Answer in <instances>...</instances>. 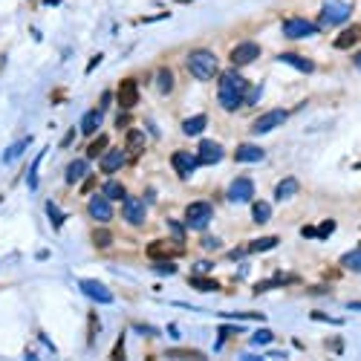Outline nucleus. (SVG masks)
<instances>
[{
	"label": "nucleus",
	"mask_w": 361,
	"mask_h": 361,
	"mask_svg": "<svg viewBox=\"0 0 361 361\" xmlns=\"http://www.w3.org/2000/svg\"><path fill=\"white\" fill-rule=\"evenodd\" d=\"M246 90H249V84L243 81V75H237V72H222L220 75V93H217V98H220L222 110H228V113H234L237 107L243 104V95Z\"/></svg>",
	"instance_id": "nucleus-1"
},
{
	"label": "nucleus",
	"mask_w": 361,
	"mask_h": 361,
	"mask_svg": "<svg viewBox=\"0 0 361 361\" xmlns=\"http://www.w3.org/2000/svg\"><path fill=\"white\" fill-rule=\"evenodd\" d=\"M185 67H188V72H191L194 78H199V81H208V78H214V75L220 72L217 55L208 52V49H194V52L188 55Z\"/></svg>",
	"instance_id": "nucleus-2"
},
{
	"label": "nucleus",
	"mask_w": 361,
	"mask_h": 361,
	"mask_svg": "<svg viewBox=\"0 0 361 361\" xmlns=\"http://www.w3.org/2000/svg\"><path fill=\"white\" fill-rule=\"evenodd\" d=\"M349 15H352V3L349 0H324V6H321V26H341L349 21Z\"/></svg>",
	"instance_id": "nucleus-3"
},
{
	"label": "nucleus",
	"mask_w": 361,
	"mask_h": 361,
	"mask_svg": "<svg viewBox=\"0 0 361 361\" xmlns=\"http://www.w3.org/2000/svg\"><path fill=\"white\" fill-rule=\"evenodd\" d=\"M211 214H214L211 202L197 199V202H191V205L185 208V225H188V228H205L208 220H211Z\"/></svg>",
	"instance_id": "nucleus-4"
},
{
	"label": "nucleus",
	"mask_w": 361,
	"mask_h": 361,
	"mask_svg": "<svg viewBox=\"0 0 361 361\" xmlns=\"http://www.w3.org/2000/svg\"><path fill=\"white\" fill-rule=\"evenodd\" d=\"M179 255H185L182 240H153L148 246V257H153V260H168V257H179Z\"/></svg>",
	"instance_id": "nucleus-5"
},
{
	"label": "nucleus",
	"mask_w": 361,
	"mask_h": 361,
	"mask_svg": "<svg viewBox=\"0 0 361 361\" xmlns=\"http://www.w3.org/2000/svg\"><path fill=\"white\" fill-rule=\"evenodd\" d=\"M116 101L122 110H133V107L139 104V84L133 81V78H125L116 90Z\"/></svg>",
	"instance_id": "nucleus-6"
},
{
	"label": "nucleus",
	"mask_w": 361,
	"mask_h": 361,
	"mask_svg": "<svg viewBox=\"0 0 361 361\" xmlns=\"http://www.w3.org/2000/svg\"><path fill=\"white\" fill-rule=\"evenodd\" d=\"M318 32V26L309 24V21H303V18H286L283 21V35L292 38V41H298V38H309Z\"/></svg>",
	"instance_id": "nucleus-7"
},
{
	"label": "nucleus",
	"mask_w": 361,
	"mask_h": 361,
	"mask_svg": "<svg viewBox=\"0 0 361 361\" xmlns=\"http://www.w3.org/2000/svg\"><path fill=\"white\" fill-rule=\"evenodd\" d=\"M286 110H269V113H263V116L255 118V125H252V133H269V130H275L278 125H283L286 122Z\"/></svg>",
	"instance_id": "nucleus-8"
},
{
	"label": "nucleus",
	"mask_w": 361,
	"mask_h": 361,
	"mask_svg": "<svg viewBox=\"0 0 361 361\" xmlns=\"http://www.w3.org/2000/svg\"><path fill=\"white\" fill-rule=\"evenodd\" d=\"M260 55V47H257L255 41H243V44H237L231 49V64L234 67H246V64H252V61Z\"/></svg>",
	"instance_id": "nucleus-9"
},
{
	"label": "nucleus",
	"mask_w": 361,
	"mask_h": 361,
	"mask_svg": "<svg viewBox=\"0 0 361 361\" xmlns=\"http://www.w3.org/2000/svg\"><path fill=\"white\" fill-rule=\"evenodd\" d=\"M81 292L95 303H113V292L107 289L101 280H81Z\"/></svg>",
	"instance_id": "nucleus-10"
},
{
	"label": "nucleus",
	"mask_w": 361,
	"mask_h": 361,
	"mask_svg": "<svg viewBox=\"0 0 361 361\" xmlns=\"http://www.w3.org/2000/svg\"><path fill=\"white\" fill-rule=\"evenodd\" d=\"M255 197V182L249 179V176H240V179H234L231 185H228V199L231 202H246V199Z\"/></svg>",
	"instance_id": "nucleus-11"
},
{
	"label": "nucleus",
	"mask_w": 361,
	"mask_h": 361,
	"mask_svg": "<svg viewBox=\"0 0 361 361\" xmlns=\"http://www.w3.org/2000/svg\"><path fill=\"white\" fill-rule=\"evenodd\" d=\"M171 162H174V168H176V174L182 176V179H188V176L197 171V165H199V159L194 156V153H188V151H176L174 156H171Z\"/></svg>",
	"instance_id": "nucleus-12"
},
{
	"label": "nucleus",
	"mask_w": 361,
	"mask_h": 361,
	"mask_svg": "<svg viewBox=\"0 0 361 361\" xmlns=\"http://www.w3.org/2000/svg\"><path fill=\"white\" fill-rule=\"evenodd\" d=\"M122 214H125V220L130 222V225H142L145 222V217H148V211H145V202L136 197H125V208H122Z\"/></svg>",
	"instance_id": "nucleus-13"
},
{
	"label": "nucleus",
	"mask_w": 361,
	"mask_h": 361,
	"mask_svg": "<svg viewBox=\"0 0 361 361\" xmlns=\"http://www.w3.org/2000/svg\"><path fill=\"white\" fill-rule=\"evenodd\" d=\"M222 156H225V153H222V148L217 145V142H211V139L199 142V153H197L199 165H217Z\"/></svg>",
	"instance_id": "nucleus-14"
},
{
	"label": "nucleus",
	"mask_w": 361,
	"mask_h": 361,
	"mask_svg": "<svg viewBox=\"0 0 361 361\" xmlns=\"http://www.w3.org/2000/svg\"><path fill=\"white\" fill-rule=\"evenodd\" d=\"M87 208H90V217L98 220V222H107L110 217H113V205H110V199L107 197H93Z\"/></svg>",
	"instance_id": "nucleus-15"
},
{
	"label": "nucleus",
	"mask_w": 361,
	"mask_h": 361,
	"mask_svg": "<svg viewBox=\"0 0 361 361\" xmlns=\"http://www.w3.org/2000/svg\"><path fill=\"white\" fill-rule=\"evenodd\" d=\"M125 165V151H118V148H107L104 156H101V171L104 174H113Z\"/></svg>",
	"instance_id": "nucleus-16"
},
{
	"label": "nucleus",
	"mask_w": 361,
	"mask_h": 361,
	"mask_svg": "<svg viewBox=\"0 0 361 361\" xmlns=\"http://www.w3.org/2000/svg\"><path fill=\"white\" fill-rule=\"evenodd\" d=\"M358 41H361V26L352 24V26H347V29L335 38V49H349V47H355Z\"/></svg>",
	"instance_id": "nucleus-17"
},
{
	"label": "nucleus",
	"mask_w": 361,
	"mask_h": 361,
	"mask_svg": "<svg viewBox=\"0 0 361 361\" xmlns=\"http://www.w3.org/2000/svg\"><path fill=\"white\" fill-rule=\"evenodd\" d=\"M266 153H263V148H257V145H240L237 151H234V159L237 162H260Z\"/></svg>",
	"instance_id": "nucleus-18"
},
{
	"label": "nucleus",
	"mask_w": 361,
	"mask_h": 361,
	"mask_svg": "<svg viewBox=\"0 0 361 361\" xmlns=\"http://www.w3.org/2000/svg\"><path fill=\"white\" fill-rule=\"evenodd\" d=\"M205 128H208V116H205V113L191 116V118H185V122H182V133H185V136H199Z\"/></svg>",
	"instance_id": "nucleus-19"
},
{
	"label": "nucleus",
	"mask_w": 361,
	"mask_h": 361,
	"mask_svg": "<svg viewBox=\"0 0 361 361\" xmlns=\"http://www.w3.org/2000/svg\"><path fill=\"white\" fill-rule=\"evenodd\" d=\"M298 188H301V182L295 179V176H286L283 182H278V188H275V199H289V197H295L298 194Z\"/></svg>",
	"instance_id": "nucleus-20"
},
{
	"label": "nucleus",
	"mask_w": 361,
	"mask_h": 361,
	"mask_svg": "<svg viewBox=\"0 0 361 361\" xmlns=\"http://www.w3.org/2000/svg\"><path fill=\"white\" fill-rule=\"evenodd\" d=\"M280 61L283 64H292L295 70H301V72H315V64L309 58H303V55H295V52H283L280 55Z\"/></svg>",
	"instance_id": "nucleus-21"
},
{
	"label": "nucleus",
	"mask_w": 361,
	"mask_h": 361,
	"mask_svg": "<svg viewBox=\"0 0 361 361\" xmlns=\"http://www.w3.org/2000/svg\"><path fill=\"white\" fill-rule=\"evenodd\" d=\"M101 110H90V113H84V122H81V133L84 136H93L95 130L101 128Z\"/></svg>",
	"instance_id": "nucleus-22"
},
{
	"label": "nucleus",
	"mask_w": 361,
	"mask_h": 361,
	"mask_svg": "<svg viewBox=\"0 0 361 361\" xmlns=\"http://www.w3.org/2000/svg\"><path fill=\"white\" fill-rule=\"evenodd\" d=\"M87 174H90V162H87V159H75V162H70V168H67V182H78V179H84Z\"/></svg>",
	"instance_id": "nucleus-23"
},
{
	"label": "nucleus",
	"mask_w": 361,
	"mask_h": 361,
	"mask_svg": "<svg viewBox=\"0 0 361 361\" xmlns=\"http://www.w3.org/2000/svg\"><path fill=\"white\" fill-rule=\"evenodd\" d=\"M142 148H145V133H142V130H130L128 133V153L130 156H139Z\"/></svg>",
	"instance_id": "nucleus-24"
},
{
	"label": "nucleus",
	"mask_w": 361,
	"mask_h": 361,
	"mask_svg": "<svg viewBox=\"0 0 361 361\" xmlns=\"http://www.w3.org/2000/svg\"><path fill=\"white\" fill-rule=\"evenodd\" d=\"M269 217H272V205L257 199L255 205H252V220H255L257 225H263V222H269Z\"/></svg>",
	"instance_id": "nucleus-25"
},
{
	"label": "nucleus",
	"mask_w": 361,
	"mask_h": 361,
	"mask_svg": "<svg viewBox=\"0 0 361 361\" xmlns=\"http://www.w3.org/2000/svg\"><path fill=\"white\" fill-rule=\"evenodd\" d=\"M107 148H110V139H107V136H95V139L90 142V148H87V156H90V159H98V156H104Z\"/></svg>",
	"instance_id": "nucleus-26"
},
{
	"label": "nucleus",
	"mask_w": 361,
	"mask_h": 361,
	"mask_svg": "<svg viewBox=\"0 0 361 361\" xmlns=\"http://www.w3.org/2000/svg\"><path fill=\"white\" fill-rule=\"evenodd\" d=\"M188 283H191L194 289H199V292H214L217 286H220L214 278H202V275H191V278H188Z\"/></svg>",
	"instance_id": "nucleus-27"
},
{
	"label": "nucleus",
	"mask_w": 361,
	"mask_h": 361,
	"mask_svg": "<svg viewBox=\"0 0 361 361\" xmlns=\"http://www.w3.org/2000/svg\"><path fill=\"white\" fill-rule=\"evenodd\" d=\"M156 87H159V93H162V95H168L171 90H174V75H171L168 67L159 70V75H156Z\"/></svg>",
	"instance_id": "nucleus-28"
},
{
	"label": "nucleus",
	"mask_w": 361,
	"mask_h": 361,
	"mask_svg": "<svg viewBox=\"0 0 361 361\" xmlns=\"http://www.w3.org/2000/svg\"><path fill=\"white\" fill-rule=\"evenodd\" d=\"M168 358H182V361H205L202 352H194V349H168L165 352Z\"/></svg>",
	"instance_id": "nucleus-29"
},
{
	"label": "nucleus",
	"mask_w": 361,
	"mask_h": 361,
	"mask_svg": "<svg viewBox=\"0 0 361 361\" xmlns=\"http://www.w3.org/2000/svg\"><path fill=\"white\" fill-rule=\"evenodd\" d=\"M341 263H344L349 272H361V249H355V252H347V255L341 257Z\"/></svg>",
	"instance_id": "nucleus-30"
},
{
	"label": "nucleus",
	"mask_w": 361,
	"mask_h": 361,
	"mask_svg": "<svg viewBox=\"0 0 361 361\" xmlns=\"http://www.w3.org/2000/svg\"><path fill=\"white\" fill-rule=\"evenodd\" d=\"M275 246H278V237H260V240H255L246 252H255L257 255V252H269V249H275Z\"/></svg>",
	"instance_id": "nucleus-31"
},
{
	"label": "nucleus",
	"mask_w": 361,
	"mask_h": 361,
	"mask_svg": "<svg viewBox=\"0 0 361 361\" xmlns=\"http://www.w3.org/2000/svg\"><path fill=\"white\" fill-rule=\"evenodd\" d=\"M26 145H29V139H18L12 148H9V151L3 153V162H15V159H18V156L26 151Z\"/></svg>",
	"instance_id": "nucleus-32"
},
{
	"label": "nucleus",
	"mask_w": 361,
	"mask_h": 361,
	"mask_svg": "<svg viewBox=\"0 0 361 361\" xmlns=\"http://www.w3.org/2000/svg\"><path fill=\"white\" fill-rule=\"evenodd\" d=\"M104 197L107 199H125V185L122 182H104Z\"/></svg>",
	"instance_id": "nucleus-33"
},
{
	"label": "nucleus",
	"mask_w": 361,
	"mask_h": 361,
	"mask_svg": "<svg viewBox=\"0 0 361 361\" xmlns=\"http://www.w3.org/2000/svg\"><path fill=\"white\" fill-rule=\"evenodd\" d=\"M272 341H275L272 329H257L255 335H252V347H266V344H272Z\"/></svg>",
	"instance_id": "nucleus-34"
},
{
	"label": "nucleus",
	"mask_w": 361,
	"mask_h": 361,
	"mask_svg": "<svg viewBox=\"0 0 361 361\" xmlns=\"http://www.w3.org/2000/svg\"><path fill=\"white\" fill-rule=\"evenodd\" d=\"M110 240H113V234L107 231V228H95L93 231V246H98V249H107Z\"/></svg>",
	"instance_id": "nucleus-35"
},
{
	"label": "nucleus",
	"mask_w": 361,
	"mask_h": 361,
	"mask_svg": "<svg viewBox=\"0 0 361 361\" xmlns=\"http://www.w3.org/2000/svg\"><path fill=\"white\" fill-rule=\"evenodd\" d=\"M47 214H49V220H52V228L61 231V225H64V214L55 208V202H47Z\"/></svg>",
	"instance_id": "nucleus-36"
},
{
	"label": "nucleus",
	"mask_w": 361,
	"mask_h": 361,
	"mask_svg": "<svg viewBox=\"0 0 361 361\" xmlns=\"http://www.w3.org/2000/svg\"><path fill=\"white\" fill-rule=\"evenodd\" d=\"M44 159H47V151H41V153H38V159L32 162V171H29V188H32V191L38 188V168H41Z\"/></svg>",
	"instance_id": "nucleus-37"
},
{
	"label": "nucleus",
	"mask_w": 361,
	"mask_h": 361,
	"mask_svg": "<svg viewBox=\"0 0 361 361\" xmlns=\"http://www.w3.org/2000/svg\"><path fill=\"white\" fill-rule=\"evenodd\" d=\"M153 272H156V275H176V266L171 260H156V263H153Z\"/></svg>",
	"instance_id": "nucleus-38"
},
{
	"label": "nucleus",
	"mask_w": 361,
	"mask_h": 361,
	"mask_svg": "<svg viewBox=\"0 0 361 361\" xmlns=\"http://www.w3.org/2000/svg\"><path fill=\"white\" fill-rule=\"evenodd\" d=\"M243 101L255 107L257 101H260V87H249V90H246V95H243Z\"/></svg>",
	"instance_id": "nucleus-39"
},
{
	"label": "nucleus",
	"mask_w": 361,
	"mask_h": 361,
	"mask_svg": "<svg viewBox=\"0 0 361 361\" xmlns=\"http://www.w3.org/2000/svg\"><path fill=\"white\" fill-rule=\"evenodd\" d=\"M211 269H214L211 260H197V263H194V275H205V272H211Z\"/></svg>",
	"instance_id": "nucleus-40"
},
{
	"label": "nucleus",
	"mask_w": 361,
	"mask_h": 361,
	"mask_svg": "<svg viewBox=\"0 0 361 361\" xmlns=\"http://www.w3.org/2000/svg\"><path fill=\"white\" fill-rule=\"evenodd\" d=\"M332 228H335V222H332V220H326L324 225H321V228L315 231V237H329V234H332Z\"/></svg>",
	"instance_id": "nucleus-41"
},
{
	"label": "nucleus",
	"mask_w": 361,
	"mask_h": 361,
	"mask_svg": "<svg viewBox=\"0 0 361 361\" xmlns=\"http://www.w3.org/2000/svg\"><path fill=\"white\" fill-rule=\"evenodd\" d=\"M101 58H104V55H95V58H90V64H87V72H93L95 67L101 64Z\"/></svg>",
	"instance_id": "nucleus-42"
},
{
	"label": "nucleus",
	"mask_w": 361,
	"mask_h": 361,
	"mask_svg": "<svg viewBox=\"0 0 361 361\" xmlns=\"http://www.w3.org/2000/svg\"><path fill=\"white\" fill-rule=\"evenodd\" d=\"M171 228H174L176 240H179V237H182V234H185V228H182V225H179V222H171Z\"/></svg>",
	"instance_id": "nucleus-43"
},
{
	"label": "nucleus",
	"mask_w": 361,
	"mask_h": 361,
	"mask_svg": "<svg viewBox=\"0 0 361 361\" xmlns=\"http://www.w3.org/2000/svg\"><path fill=\"white\" fill-rule=\"evenodd\" d=\"M128 122H130V116H128V113H122V116L116 118V125H118V128H125V125H128Z\"/></svg>",
	"instance_id": "nucleus-44"
},
{
	"label": "nucleus",
	"mask_w": 361,
	"mask_h": 361,
	"mask_svg": "<svg viewBox=\"0 0 361 361\" xmlns=\"http://www.w3.org/2000/svg\"><path fill=\"white\" fill-rule=\"evenodd\" d=\"M93 185H95V176H87V185H84L81 191H84V194H87V191H90V188H93Z\"/></svg>",
	"instance_id": "nucleus-45"
},
{
	"label": "nucleus",
	"mask_w": 361,
	"mask_h": 361,
	"mask_svg": "<svg viewBox=\"0 0 361 361\" xmlns=\"http://www.w3.org/2000/svg\"><path fill=\"white\" fill-rule=\"evenodd\" d=\"M243 255H246V249H234V252H231L228 257H231V260H237V257H243Z\"/></svg>",
	"instance_id": "nucleus-46"
},
{
	"label": "nucleus",
	"mask_w": 361,
	"mask_h": 361,
	"mask_svg": "<svg viewBox=\"0 0 361 361\" xmlns=\"http://www.w3.org/2000/svg\"><path fill=\"white\" fill-rule=\"evenodd\" d=\"M355 67H358V70H361V52H358V55H355Z\"/></svg>",
	"instance_id": "nucleus-47"
},
{
	"label": "nucleus",
	"mask_w": 361,
	"mask_h": 361,
	"mask_svg": "<svg viewBox=\"0 0 361 361\" xmlns=\"http://www.w3.org/2000/svg\"><path fill=\"white\" fill-rule=\"evenodd\" d=\"M243 361H263V358H252V355H243Z\"/></svg>",
	"instance_id": "nucleus-48"
},
{
	"label": "nucleus",
	"mask_w": 361,
	"mask_h": 361,
	"mask_svg": "<svg viewBox=\"0 0 361 361\" xmlns=\"http://www.w3.org/2000/svg\"><path fill=\"white\" fill-rule=\"evenodd\" d=\"M349 309H361V303H349Z\"/></svg>",
	"instance_id": "nucleus-49"
}]
</instances>
